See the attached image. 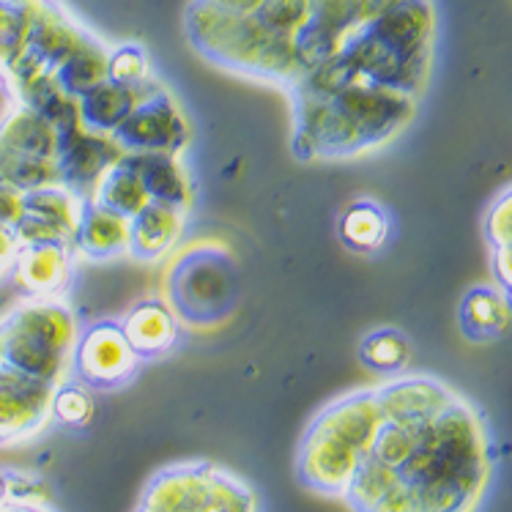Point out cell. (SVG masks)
Segmentation results:
<instances>
[{"label": "cell", "mask_w": 512, "mask_h": 512, "mask_svg": "<svg viewBox=\"0 0 512 512\" xmlns=\"http://www.w3.org/2000/svg\"><path fill=\"white\" fill-rule=\"evenodd\" d=\"M493 439L463 395L430 419L395 485L370 512H477L493 477Z\"/></svg>", "instance_id": "1"}, {"label": "cell", "mask_w": 512, "mask_h": 512, "mask_svg": "<svg viewBox=\"0 0 512 512\" xmlns=\"http://www.w3.org/2000/svg\"><path fill=\"white\" fill-rule=\"evenodd\" d=\"M436 53L433 0H400L398 6L367 22L326 63L285 91L293 96L329 94L345 83L398 88L422 99Z\"/></svg>", "instance_id": "2"}, {"label": "cell", "mask_w": 512, "mask_h": 512, "mask_svg": "<svg viewBox=\"0 0 512 512\" xmlns=\"http://www.w3.org/2000/svg\"><path fill=\"white\" fill-rule=\"evenodd\" d=\"M310 14V0H263L250 14H222L189 3L187 42L209 63L241 80L288 91L296 77V42Z\"/></svg>", "instance_id": "3"}, {"label": "cell", "mask_w": 512, "mask_h": 512, "mask_svg": "<svg viewBox=\"0 0 512 512\" xmlns=\"http://www.w3.org/2000/svg\"><path fill=\"white\" fill-rule=\"evenodd\" d=\"M293 154L356 159L387 148L417 115V96L387 85L345 83L329 94L293 96Z\"/></svg>", "instance_id": "4"}, {"label": "cell", "mask_w": 512, "mask_h": 512, "mask_svg": "<svg viewBox=\"0 0 512 512\" xmlns=\"http://www.w3.org/2000/svg\"><path fill=\"white\" fill-rule=\"evenodd\" d=\"M376 387L354 389L326 403L304 430L296 450V477L307 491L343 499L381 430Z\"/></svg>", "instance_id": "5"}, {"label": "cell", "mask_w": 512, "mask_h": 512, "mask_svg": "<svg viewBox=\"0 0 512 512\" xmlns=\"http://www.w3.org/2000/svg\"><path fill=\"white\" fill-rule=\"evenodd\" d=\"M6 365L25 376L61 384L72 378L74 345L80 337V321L72 304L58 299H22L3 321Z\"/></svg>", "instance_id": "6"}, {"label": "cell", "mask_w": 512, "mask_h": 512, "mask_svg": "<svg viewBox=\"0 0 512 512\" xmlns=\"http://www.w3.org/2000/svg\"><path fill=\"white\" fill-rule=\"evenodd\" d=\"M137 512H261V504L239 474L209 460H181L148 480Z\"/></svg>", "instance_id": "7"}, {"label": "cell", "mask_w": 512, "mask_h": 512, "mask_svg": "<svg viewBox=\"0 0 512 512\" xmlns=\"http://www.w3.org/2000/svg\"><path fill=\"white\" fill-rule=\"evenodd\" d=\"M165 302L181 324L214 329L239 304V272L228 252L192 247L173 258L165 272Z\"/></svg>", "instance_id": "8"}, {"label": "cell", "mask_w": 512, "mask_h": 512, "mask_svg": "<svg viewBox=\"0 0 512 512\" xmlns=\"http://www.w3.org/2000/svg\"><path fill=\"white\" fill-rule=\"evenodd\" d=\"M58 126L33 107L17 105L0 121V181L22 192L61 184Z\"/></svg>", "instance_id": "9"}, {"label": "cell", "mask_w": 512, "mask_h": 512, "mask_svg": "<svg viewBox=\"0 0 512 512\" xmlns=\"http://www.w3.org/2000/svg\"><path fill=\"white\" fill-rule=\"evenodd\" d=\"M398 3L400 0H310V14L296 42V83L329 61L367 22H373Z\"/></svg>", "instance_id": "10"}, {"label": "cell", "mask_w": 512, "mask_h": 512, "mask_svg": "<svg viewBox=\"0 0 512 512\" xmlns=\"http://www.w3.org/2000/svg\"><path fill=\"white\" fill-rule=\"evenodd\" d=\"M110 140L121 154H184L189 121L168 88L151 83Z\"/></svg>", "instance_id": "11"}, {"label": "cell", "mask_w": 512, "mask_h": 512, "mask_svg": "<svg viewBox=\"0 0 512 512\" xmlns=\"http://www.w3.org/2000/svg\"><path fill=\"white\" fill-rule=\"evenodd\" d=\"M146 365L129 343L121 321H94L80 329L74 345L72 378L96 392H113L135 381Z\"/></svg>", "instance_id": "12"}, {"label": "cell", "mask_w": 512, "mask_h": 512, "mask_svg": "<svg viewBox=\"0 0 512 512\" xmlns=\"http://www.w3.org/2000/svg\"><path fill=\"white\" fill-rule=\"evenodd\" d=\"M53 389L42 378L0 367V447L36 439L53 422Z\"/></svg>", "instance_id": "13"}, {"label": "cell", "mask_w": 512, "mask_h": 512, "mask_svg": "<svg viewBox=\"0 0 512 512\" xmlns=\"http://www.w3.org/2000/svg\"><path fill=\"white\" fill-rule=\"evenodd\" d=\"M85 200L88 198L63 184L31 189L25 192V217L14 230L22 244H44V241L72 244Z\"/></svg>", "instance_id": "14"}, {"label": "cell", "mask_w": 512, "mask_h": 512, "mask_svg": "<svg viewBox=\"0 0 512 512\" xmlns=\"http://www.w3.org/2000/svg\"><path fill=\"white\" fill-rule=\"evenodd\" d=\"M455 389L430 373H400L376 387L378 406L392 422H422L436 417L455 400Z\"/></svg>", "instance_id": "15"}, {"label": "cell", "mask_w": 512, "mask_h": 512, "mask_svg": "<svg viewBox=\"0 0 512 512\" xmlns=\"http://www.w3.org/2000/svg\"><path fill=\"white\" fill-rule=\"evenodd\" d=\"M74 258H77L74 247L63 241L22 244L11 277L22 296L28 299H58L72 285Z\"/></svg>", "instance_id": "16"}, {"label": "cell", "mask_w": 512, "mask_h": 512, "mask_svg": "<svg viewBox=\"0 0 512 512\" xmlns=\"http://www.w3.org/2000/svg\"><path fill=\"white\" fill-rule=\"evenodd\" d=\"M121 151L113 140L105 135H94L77 124L61 132V146H58V173H61L63 187L74 189L77 195L91 198V189L99 181Z\"/></svg>", "instance_id": "17"}, {"label": "cell", "mask_w": 512, "mask_h": 512, "mask_svg": "<svg viewBox=\"0 0 512 512\" xmlns=\"http://www.w3.org/2000/svg\"><path fill=\"white\" fill-rule=\"evenodd\" d=\"M189 209L170 203H148L146 209L129 220V255L135 261H159L176 250L184 239Z\"/></svg>", "instance_id": "18"}, {"label": "cell", "mask_w": 512, "mask_h": 512, "mask_svg": "<svg viewBox=\"0 0 512 512\" xmlns=\"http://www.w3.org/2000/svg\"><path fill=\"white\" fill-rule=\"evenodd\" d=\"M126 337L143 362H154L159 356L173 351L181 335V321L170 310L168 302L162 299H143L126 310L124 321Z\"/></svg>", "instance_id": "19"}, {"label": "cell", "mask_w": 512, "mask_h": 512, "mask_svg": "<svg viewBox=\"0 0 512 512\" xmlns=\"http://www.w3.org/2000/svg\"><path fill=\"white\" fill-rule=\"evenodd\" d=\"M154 83V80H151ZM146 85H118L113 80H105L96 88H91L88 94L77 99V121L83 129L94 132V135L110 137L124 124L126 115L132 113L137 102L146 94Z\"/></svg>", "instance_id": "20"}, {"label": "cell", "mask_w": 512, "mask_h": 512, "mask_svg": "<svg viewBox=\"0 0 512 512\" xmlns=\"http://www.w3.org/2000/svg\"><path fill=\"white\" fill-rule=\"evenodd\" d=\"M72 247L77 255L91 261H113L129 255V220L96 206L94 200H85Z\"/></svg>", "instance_id": "21"}, {"label": "cell", "mask_w": 512, "mask_h": 512, "mask_svg": "<svg viewBox=\"0 0 512 512\" xmlns=\"http://www.w3.org/2000/svg\"><path fill=\"white\" fill-rule=\"evenodd\" d=\"M512 310L499 285H474L463 293L458 307L460 335L471 343H488L507 332Z\"/></svg>", "instance_id": "22"}, {"label": "cell", "mask_w": 512, "mask_h": 512, "mask_svg": "<svg viewBox=\"0 0 512 512\" xmlns=\"http://www.w3.org/2000/svg\"><path fill=\"white\" fill-rule=\"evenodd\" d=\"M96 206L113 211L124 220H132L140 211L146 209L151 198H148L146 187L140 181V173L135 168V159L129 154H121L113 165L99 176V181L91 189V198Z\"/></svg>", "instance_id": "23"}, {"label": "cell", "mask_w": 512, "mask_h": 512, "mask_svg": "<svg viewBox=\"0 0 512 512\" xmlns=\"http://www.w3.org/2000/svg\"><path fill=\"white\" fill-rule=\"evenodd\" d=\"M135 159L140 181L151 203H170L189 209L192 206V178L181 154H129Z\"/></svg>", "instance_id": "24"}, {"label": "cell", "mask_w": 512, "mask_h": 512, "mask_svg": "<svg viewBox=\"0 0 512 512\" xmlns=\"http://www.w3.org/2000/svg\"><path fill=\"white\" fill-rule=\"evenodd\" d=\"M392 220L389 211L373 198H356L340 214L337 220V236L345 250L356 255H373L389 241Z\"/></svg>", "instance_id": "25"}, {"label": "cell", "mask_w": 512, "mask_h": 512, "mask_svg": "<svg viewBox=\"0 0 512 512\" xmlns=\"http://www.w3.org/2000/svg\"><path fill=\"white\" fill-rule=\"evenodd\" d=\"M107 47L99 36L88 39L83 47H77L69 58H63L53 69V77L63 94H69L72 99H80L88 94L91 88L107 80Z\"/></svg>", "instance_id": "26"}, {"label": "cell", "mask_w": 512, "mask_h": 512, "mask_svg": "<svg viewBox=\"0 0 512 512\" xmlns=\"http://www.w3.org/2000/svg\"><path fill=\"white\" fill-rule=\"evenodd\" d=\"M359 359L373 373L381 376H400L411 362V343L395 326H378L359 340Z\"/></svg>", "instance_id": "27"}, {"label": "cell", "mask_w": 512, "mask_h": 512, "mask_svg": "<svg viewBox=\"0 0 512 512\" xmlns=\"http://www.w3.org/2000/svg\"><path fill=\"white\" fill-rule=\"evenodd\" d=\"M94 411V389L80 384L77 378H66L53 389V422L63 425V428L80 430L91 425Z\"/></svg>", "instance_id": "28"}, {"label": "cell", "mask_w": 512, "mask_h": 512, "mask_svg": "<svg viewBox=\"0 0 512 512\" xmlns=\"http://www.w3.org/2000/svg\"><path fill=\"white\" fill-rule=\"evenodd\" d=\"M107 80L118 85L151 83V61L143 44L124 42L110 47L107 53Z\"/></svg>", "instance_id": "29"}, {"label": "cell", "mask_w": 512, "mask_h": 512, "mask_svg": "<svg viewBox=\"0 0 512 512\" xmlns=\"http://www.w3.org/2000/svg\"><path fill=\"white\" fill-rule=\"evenodd\" d=\"M485 241L491 252H512V187H507L485 211Z\"/></svg>", "instance_id": "30"}, {"label": "cell", "mask_w": 512, "mask_h": 512, "mask_svg": "<svg viewBox=\"0 0 512 512\" xmlns=\"http://www.w3.org/2000/svg\"><path fill=\"white\" fill-rule=\"evenodd\" d=\"M6 480V502L17 504H50L47 485L36 474L20 469H3Z\"/></svg>", "instance_id": "31"}, {"label": "cell", "mask_w": 512, "mask_h": 512, "mask_svg": "<svg viewBox=\"0 0 512 512\" xmlns=\"http://www.w3.org/2000/svg\"><path fill=\"white\" fill-rule=\"evenodd\" d=\"M22 217H25V192L14 184L0 181V225L17 228Z\"/></svg>", "instance_id": "32"}, {"label": "cell", "mask_w": 512, "mask_h": 512, "mask_svg": "<svg viewBox=\"0 0 512 512\" xmlns=\"http://www.w3.org/2000/svg\"><path fill=\"white\" fill-rule=\"evenodd\" d=\"M22 241L17 230L9 225H0V280H6L14 272V263L20 258Z\"/></svg>", "instance_id": "33"}, {"label": "cell", "mask_w": 512, "mask_h": 512, "mask_svg": "<svg viewBox=\"0 0 512 512\" xmlns=\"http://www.w3.org/2000/svg\"><path fill=\"white\" fill-rule=\"evenodd\" d=\"M0 512H55L50 504H17L6 502L0 507Z\"/></svg>", "instance_id": "34"}, {"label": "cell", "mask_w": 512, "mask_h": 512, "mask_svg": "<svg viewBox=\"0 0 512 512\" xmlns=\"http://www.w3.org/2000/svg\"><path fill=\"white\" fill-rule=\"evenodd\" d=\"M0 367H6V340H3V326H0Z\"/></svg>", "instance_id": "35"}, {"label": "cell", "mask_w": 512, "mask_h": 512, "mask_svg": "<svg viewBox=\"0 0 512 512\" xmlns=\"http://www.w3.org/2000/svg\"><path fill=\"white\" fill-rule=\"evenodd\" d=\"M6 504V480H3V469H0V507Z\"/></svg>", "instance_id": "36"}]
</instances>
